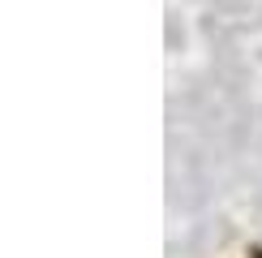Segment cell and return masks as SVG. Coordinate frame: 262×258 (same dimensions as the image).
Listing matches in <instances>:
<instances>
[{
	"instance_id": "6da1fadb",
	"label": "cell",
	"mask_w": 262,
	"mask_h": 258,
	"mask_svg": "<svg viewBox=\"0 0 262 258\" xmlns=\"http://www.w3.org/2000/svg\"><path fill=\"white\" fill-rule=\"evenodd\" d=\"M245 258H262V245H254V250H249V254H245Z\"/></svg>"
}]
</instances>
